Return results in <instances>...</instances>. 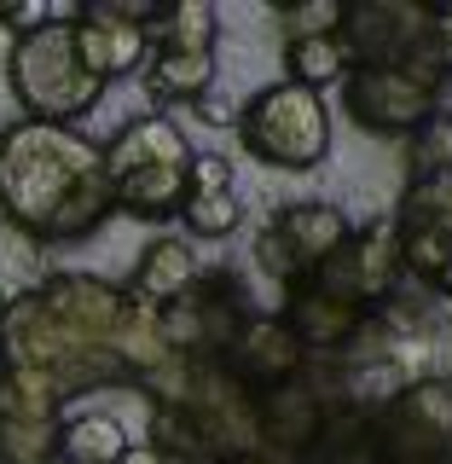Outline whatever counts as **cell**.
Here are the masks:
<instances>
[{
    "label": "cell",
    "instance_id": "6da1fadb",
    "mask_svg": "<svg viewBox=\"0 0 452 464\" xmlns=\"http://www.w3.org/2000/svg\"><path fill=\"white\" fill-rule=\"evenodd\" d=\"M0 215L35 244H82L116 215L105 145L58 122L0 128Z\"/></svg>",
    "mask_w": 452,
    "mask_h": 464
},
{
    "label": "cell",
    "instance_id": "7a4b0ae2",
    "mask_svg": "<svg viewBox=\"0 0 452 464\" xmlns=\"http://www.w3.org/2000/svg\"><path fill=\"white\" fill-rule=\"evenodd\" d=\"M6 87H12V99L24 105L29 122H58V128L82 122V116L99 111V99L111 93V87L82 64L76 29H70L64 12H53V18L41 29H29V35H12Z\"/></svg>",
    "mask_w": 452,
    "mask_h": 464
},
{
    "label": "cell",
    "instance_id": "3957f363",
    "mask_svg": "<svg viewBox=\"0 0 452 464\" xmlns=\"http://www.w3.org/2000/svg\"><path fill=\"white\" fill-rule=\"evenodd\" d=\"M238 140L267 169H319L331 157V111L296 82H273L238 105Z\"/></svg>",
    "mask_w": 452,
    "mask_h": 464
},
{
    "label": "cell",
    "instance_id": "277c9868",
    "mask_svg": "<svg viewBox=\"0 0 452 464\" xmlns=\"http://www.w3.org/2000/svg\"><path fill=\"white\" fill-rule=\"evenodd\" d=\"M447 58H395V64H348L342 76V99L348 116L371 134H418L435 122L441 111V82H447Z\"/></svg>",
    "mask_w": 452,
    "mask_h": 464
},
{
    "label": "cell",
    "instance_id": "5b68a950",
    "mask_svg": "<svg viewBox=\"0 0 452 464\" xmlns=\"http://www.w3.org/2000/svg\"><path fill=\"white\" fill-rule=\"evenodd\" d=\"M389 221H395L400 267L418 273L429 290L452 296V169H424Z\"/></svg>",
    "mask_w": 452,
    "mask_h": 464
},
{
    "label": "cell",
    "instance_id": "8992f818",
    "mask_svg": "<svg viewBox=\"0 0 452 464\" xmlns=\"http://www.w3.org/2000/svg\"><path fill=\"white\" fill-rule=\"evenodd\" d=\"M163 18H168V6H151V0H128V6L87 0L82 12H70V29H76L82 64L111 87V82L145 70V58H151V29Z\"/></svg>",
    "mask_w": 452,
    "mask_h": 464
},
{
    "label": "cell",
    "instance_id": "52a82bcc",
    "mask_svg": "<svg viewBox=\"0 0 452 464\" xmlns=\"http://www.w3.org/2000/svg\"><path fill=\"white\" fill-rule=\"evenodd\" d=\"M64 395L47 372L0 366V464H58Z\"/></svg>",
    "mask_w": 452,
    "mask_h": 464
},
{
    "label": "cell",
    "instance_id": "ba28073f",
    "mask_svg": "<svg viewBox=\"0 0 452 464\" xmlns=\"http://www.w3.org/2000/svg\"><path fill=\"white\" fill-rule=\"evenodd\" d=\"M35 296L47 308V319L58 325V337L76 354H111L116 360L111 343H116V325L128 314V290H116L99 273H53L47 285H35Z\"/></svg>",
    "mask_w": 452,
    "mask_h": 464
},
{
    "label": "cell",
    "instance_id": "9c48e42d",
    "mask_svg": "<svg viewBox=\"0 0 452 464\" xmlns=\"http://www.w3.org/2000/svg\"><path fill=\"white\" fill-rule=\"evenodd\" d=\"M348 238H354V227H348V215L337 203H319V198L290 203V209H279V221L267 227V238H261V267L273 279H290V285L313 279Z\"/></svg>",
    "mask_w": 452,
    "mask_h": 464
},
{
    "label": "cell",
    "instance_id": "30bf717a",
    "mask_svg": "<svg viewBox=\"0 0 452 464\" xmlns=\"http://www.w3.org/2000/svg\"><path fill=\"white\" fill-rule=\"evenodd\" d=\"M371 441L395 464H435L452 453V389L447 383H418L371 424Z\"/></svg>",
    "mask_w": 452,
    "mask_h": 464
},
{
    "label": "cell",
    "instance_id": "8fae6325",
    "mask_svg": "<svg viewBox=\"0 0 452 464\" xmlns=\"http://www.w3.org/2000/svg\"><path fill=\"white\" fill-rule=\"evenodd\" d=\"M395 273H400V244H395V221L383 215V221L360 227L354 238L313 273V285L337 290L354 308H371V302H383L389 290H395Z\"/></svg>",
    "mask_w": 452,
    "mask_h": 464
},
{
    "label": "cell",
    "instance_id": "7c38bea8",
    "mask_svg": "<svg viewBox=\"0 0 452 464\" xmlns=\"http://www.w3.org/2000/svg\"><path fill=\"white\" fill-rule=\"evenodd\" d=\"M250 424L267 447H279L284 459H296V453H313V441L325 435V412H319L313 389L302 383V372H296V377H284V383L261 389L255 406H250Z\"/></svg>",
    "mask_w": 452,
    "mask_h": 464
},
{
    "label": "cell",
    "instance_id": "4fadbf2b",
    "mask_svg": "<svg viewBox=\"0 0 452 464\" xmlns=\"http://www.w3.org/2000/svg\"><path fill=\"white\" fill-rule=\"evenodd\" d=\"M226 366H232V377L255 383V395H261V389L302 372V343L284 319H244L226 343Z\"/></svg>",
    "mask_w": 452,
    "mask_h": 464
},
{
    "label": "cell",
    "instance_id": "5bb4252c",
    "mask_svg": "<svg viewBox=\"0 0 452 464\" xmlns=\"http://www.w3.org/2000/svg\"><path fill=\"white\" fill-rule=\"evenodd\" d=\"M360 319H366V308H354L348 296H337V290L313 285V279H296L290 285V302H284V325L296 331L302 348H337L360 331Z\"/></svg>",
    "mask_w": 452,
    "mask_h": 464
},
{
    "label": "cell",
    "instance_id": "9a60e30c",
    "mask_svg": "<svg viewBox=\"0 0 452 464\" xmlns=\"http://www.w3.org/2000/svg\"><path fill=\"white\" fill-rule=\"evenodd\" d=\"M203 279L197 273V250L186 238H151L134 261V279H128V296L151 302V308H168V302H180L186 290Z\"/></svg>",
    "mask_w": 452,
    "mask_h": 464
},
{
    "label": "cell",
    "instance_id": "2e32d148",
    "mask_svg": "<svg viewBox=\"0 0 452 464\" xmlns=\"http://www.w3.org/2000/svg\"><path fill=\"white\" fill-rule=\"evenodd\" d=\"M151 163H192V145H186V134L168 122L163 111L134 116V122L105 145V174L111 180L128 174V169H151Z\"/></svg>",
    "mask_w": 452,
    "mask_h": 464
},
{
    "label": "cell",
    "instance_id": "e0dca14e",
    "mask_svg": "<svg viewBox=\"0 0 452 464\" xmlns=\"http://www.w3.org/2000/svg\"><path fill=\"white\" fill-rule=\"evenodd\" d=\"M145 93L163 105V99H186V105H197L203 93H209L215 82V53H180V47H151L139 70Z\"/></svg>",
    "mask_w": 452,
    "mask_h": 464
},
{
    "label": "cell",
    "instance_id": "ac0fdd59",
    "mask_svg": "<svg viewBox=\"0 0 452 464\" xmlns=\"http://www.w3.org/2000/svg\"><path fill=\"white\" fill-rule=\"evenodd\" d=\"M122 453H128V430L116 424L111 412L64 418V435H58V464H122Z\"/></svg>",
    "mask_w": 452,
    "mask_h": 464
},
{
    "label": "cell",
    "instance_id": "d6986e66",
    "mask_svg": "<svg viewBox=\"0 0 452 464\" xmlns=\"http://www.w3.org/2000/svg\"><path fill=\"white\" fill-rule=\"evenodd\" d=\"M348 76V53L337 35H319V41H290L284 47V82L308 87V93H319V87L342 82Z\"/></svg>",
    "mask_w": 452,
    "mask_h": 464
},
{
    "label": "cell",
    "instance_id": "ffe728a7",
    "mask_svg": "<svg viewBox=\"0 0 452 464\" xmlns=\"http://www.w3.org/2000/svg\"><path fill=\"white\" fill-rule=\"evenodd\" d=\"M215 35H221V18L203 0H180L168 6V18L151 29V47H180V53H215Z\"/></svg>",
    "mask_w": 452,
    "mask_h": 464
},
{
    "label": "cell",
    "instance_id": "44dd1931",
    "mask_svg": "<svg viewBox=\"0 0 452 464\" xmlns=\"http://www.w3.org/2000/svg\"><path fill=\"white\" fill-rule=\"evenodd\" d=\"M180 221H186L192 238H226V232L244 227V203L232 192H186Z\"/></svg>",
    "mask_w": 452,
    "mask_h": 464
},
{
    "label": "cell",
    "instance_id": "7402d4cb",
    "mask_svg": "<svg viewBox=\"0 0 452 464\" xmlns=\"http://www.w3.org/2000/svg\"><path fill=\"white\" fill-rule=\"evenodd\" d=\"M279 29H284V47H290V41L337 35V29H342V6H337V0H302V6H279Z\"/></svg>",
    "mask_w": 452,
    "mask_h": 464
},
{
    "label": "cell",
    "instance_id": "603a6c76",
    "mask_svg": "<svg viewBox=\"0 0 452 464\" xmlns=\"http://www.w3.org/2000/svg\"><path fill=\"white\" fill-rule=\"evenodd\" d=\"M186 192H232V157L192 151V163H186Z\"/></svg>",
    "mask_w": 452,
    "mask_h": 464
},
{
    "label": "cell",
    "instance_id": "cb8c5ba5",
    "mask_svg": "<svg viewBox=\"0 0 452 464\" xmlns=\"http://www.w3.org/2000/svg\"><path fill=\"white\" fill-rule=\"evenodd\" d=\"M197 122H209V128H238V105H221V99H197Z\"/></svg>",
    "mask_w": 452,
    "mask_h": 464
},
{
    "label": "cell",
    "instance_id": "d4e9b609",
    "mask_svg": "<svg viewBox=\"0 0 452 464\" xmlns=\"http://www.w3.org/2000/svg\"><path fill=\"white\" fill-rule=\"evenodd\" d=\"M122 464H168V459L157 453V447H128V453H122Z\"/></svg>",
    "mask_w": 452,
    "mask_h": 464
},
{
    "label": "cell",
    "instance_id": "484cf974",
    "mask_svg": "<svg viewBox=\"0 0 452 464\" xmlns=\"http://www.w3.org/2000/svg\"><path fill=\"white\" fill-rule=\"evenodd\" d=\"M226 464H267V459H226Z\"/></svg>",
    "mask_w": 452,
    "mask_h": 464
}]
</instances>
